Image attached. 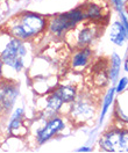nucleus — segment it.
I'll use <instances>...</instances> for the list:
<instances>
[{"label":"nucleus","mask_w":128,"mask_h":153,"mask_svg":"<svg viewBox=\"0 0 128 153\" xmlns=\"http://www.w3.org/2000/svg\"><path fill=\"white\" fill-rule=\"evenodd\" d=\"M19 93L18 86L8 80L0 81V114H6L14 105Z\"/></svg>","instance_id":"obj_5"},{"label":"nucleus","mask_w":128,"mask_h":153,"mask_svg":"<svg viewBox=\"0 0 128 153\" xmlns=\"http://www.w3.org/2000/svg\"><path fill=\"white\" fill-rule=\"evenodd\" d=\"M1 67H2V59H1V56H0V78H1Z\"/></svg>","instance_id":"obj_21"},{"label":"nucleus","mask_w":128,"mask_h":153,"mask_svg":"<svg viewBox=\"0 0 128 153\" xmlns=\"http://www.w3.org/2000/svg\"><path fill=\"white\" fill-rule=\"evenodd\" d=\"M46 26V20L41 15L25 13L18 18V21L12 25L10 33L19 39H27L39 34Z\"/></svg>","instance_id":"obj_1"},{"label":"nucleus","mask_w":128,"mask_h":153,"mask_svg":"<svg viewBox=\"0 0 128 153\" xmlns=\"http://www.w3.org/2000/svg\"><path fill=\"white\" fill-rule=\"evenodd\" d=\"M90 151V147H82V149H79L78 152H89Z\"/></svg>","instance_id":"obj_20"},{"label":"nucleus","mask_w":128,"mask_h":153,"mask_svg":"<svg viewBox=\"0 0 128 153\" xmlns=\"http://www.w3.org/2000/svg\"><path fill=\"white\" fill-rule=\"evenodd\" d=\"M120 16H121V20H122V26H124V28H125V30H126V33H127V35H128V21H127V19H126V16H125V14H124V13H121V14H120Z\"/></svg>","instance_id":"obj_18"},{"label":"nucleus","mask_w":128,"mask_h":153,"mask_svg":"<svg viewBox=\"0 0 128 153\" xmlns=\"http://www.w3.org/2000/svg\"><path fill=\"white\" fill-rule=\"evenodd\" d=\"M64 126V123L61 118H52L50 120L47 124L43 126V129H41L37 134V140L39 143H44L46 140H48L50 137H52L56 132H58L59 130H62Z\"/></svg>","instance_id":"obj_7"},{"label":"nucleus","mask_w":128,"mask_h":153,"mask_svg":"<svg viewBox=\"0 0 128 153\" xmlns=\"http://www.w3.org/2000/svg\"><path fill=\"white\" fill-rule=\"evenodd\" d=\"M22 114H23V110L22 109H18L15 111V114L13 116L12 121H10V130L13 131L14 129H18L21 124V117H22Z\"/></svg>","instance_id":"obj_16"},{"label":"nucleus","mask_w":128,"mask_h":153,"mask_svg":"<svg viewBox=\"0 0 128 153\" xmlns=\"http://www.w3.org/2000/svg\"><path fill=\"white\" fill-rule=\"evenodd\" d=\"M90 50L89 49H84L82 51H79L78 53L73 57V66L78 67V66H84L86 65L88 60H89L90 56Z\"/></svg>","instance_id":"obj_13"},{"label":"nucleus","mask_w":128,"mask_h":153,"mask_svg":"<svg viewBox=\"0 0 128 153\" xmlns=\"http://www.w3.org/2000/svg\"><path fill=\"white\" fill-rule=\"evenodd\" d=\"M120 64H121V59L117 53L112 55V68H111V79L112 81H115L119 76V71H120Z\"/></svg>","instance_id":"obj_14"},{"label":"nucleus","mask_w":128,"mask_h":153,"mask_svg":"<svg viewBox=\"0 0 128 153\" xmlns=\"http://www.w3.org/2000/svg\"><path fill=\"white\" fill-rule=\"evenodd\" d=\"M112 1H113V4L117 6V8L120 10L121 6H122V0H112Z\"/></svg>","instance_id":"obj_19"},{"label":"nucleus","mask_w":128,"mask_h":153,"mask_svg":"<svg viewBox=\"0 0 128 153\" xmlns=\"http://www.w3.org/2000/svg\"><path fill=\"white\" fill-rule=\"evenodd\" d=\"M83 19H85V18H84L82 8H76V10H71L69 13L61 14L56 19L52 20L51 23H50V30L52 33L61 34L64 30L73 27L77 22L82 21Z\"/></svg>","instance_id":"obj_4"},{"label":"nucleus","mask_w":128,"mask_h":153,"mask_svg":"<svg viewBox=\"0 0 128 153\" xmlns=\"http://www.w3.org/2000/svg\"><path fill=\"white\" fill-rule=\"evenodd\" d=\"M57 95L61 97L63 102H69L72 101L76 97V89L72 86H62L55 92Z\"/></svg>","instance_id":"obj_9"},{"label":"nucleus","mask_w":128,"mask_h":153,"mask_svg":"<svg viewBox=\"0 0 128 153\" xmlns=\"http://www.w3.org/2000/svg\"><path fill=\"white\" fill-rule=\"evenodd\" d=\"M93 102L88 96H78L72 105L71 114L75 118L79 121H86L91 116H93Z\"/></svg>","instance_id":"obj_6"},{"label":"nucleus","mask_w":128,"mask_h":153,"mask_svg":"<svg viewBox=\"0 0 128 153\" xmlns=\"http://www.w3.org/2000/svg\"><path fill=\"white\" fill-rule=\"evenodd\" d=\"M94 37V30L91 28L82 29L78 35V41L80 45H86L90 42H92V39Z\"/></svg>","instance_id":"obj_12"},{"label":"nucleus","mask_w":128,"mask_h":153,"mask_svg":"<svg viewBox=\"0 0 128 153\" xmlns=\"http://www.w3.org/2000/svg\"><path fill=\"white\" fill-rule=\"evenodd\" d=\"M100 146L109 152H128V131H109L100 139Z\"/></svg>","instance_id":"obj_3"},{"label":"nucleus","mask_w":128,"mask_h":153,"mask_svg":"<svg viewBox=\"0 0 128 153\" xmlns=\"http://www.w3.org/2000/svg\"><path fill=\"white\" fill-rule=\"evenodd\" d=\"M26 55V49L25 45L22 44L21 39L14 37L12 38L10 42L7 43V45L1 52V59L2 63L13 67L14 70L20 71L23 65V60L22 58Z\"/></svg>","instance_id":"obj_2"},{"label":"nucleus","mask_w":128,"mask_h":153,"mask_svg":"<svg viewBox=\"0 0 128 153\" xmlns=\"http://www.w3.org/2000/svg\"><path fill=\"white\" fill-rule=\"evenodd\" d=\"M84 18H90V19H99L101 18V10L98 5L90 2L84 8H82Z\"/></svg>","instance_id":"obj_10"},{"label":"nucleus","mask_w":128,"mask_h":153,"mask_svg":"<svg viewBox=\"0 0 128 153\" xmlns=\"http://www.w3.org/2000/svg\"><path fill=\"white\" fill-rule=\"evenodd\" d=\"M127 84H128L127 78H121L120 81H119L118 86H117V88H115V91H117V92H122V91L125 89V87L127 86Z\"/></svg>","instance_id":"obj_17"},{"label":"nucleus","mask_w":128,"mask_h":153,"mask_svg":"<svg viewBox=\"0 0 128 153\" xmlns=\"http://www.w3.org/2000/svg\"><path fill=\"white\" fill-rule=\"evenodd\" d=\"M125 70H126V71H128V60L126 62V64H125Z\"/></svg>","instance_id":"obj_22"},{"label":"nucleus","mask_w":128,"mask_h":153,"mask_svg":"<svg viewBox=\"0 0 128 153\" xmlns=\"http://www.w3.org/2000/svg\"><path fill=\"white\" fill-rule=\"evenodd\" d=\"M63 103V101L61 100V97H59L56 93H54L52 95L49 97V100H48V105H47V111L50 113V114H54V113H56L57 110H58L59 108H61V105Z\"/></svg>","instance_id":"obj_11"},{"label":"nucleus","mask_w":128,"mask_h":153,"mask_svg":"<svg viewBox=\"0 0 128 153\" xmlns=\"http://www.w3.org/2000/svg\"><path fill=\"white\" fill-rule=\"evenodd\" d=\"M114 92H115V89L114 88H111L109 91V93H107V95L105 97V102H104V107H103V111H101V116H100V123L103 122V120H104V117H105V115L107 113V110H109V105L112 103V101H113V96H114Z\"/></svg>","instance_id":"obj_15"},{"label":"nucleus","mask_w":128,"mask_h":153,"mask_svg":"<svg viewBox=\"0 0 128 153\" xmlns=\"http://www.w3.org/2000/svg\"><path fill=\"white\" fill-rule=\"evenodd\" d=\"M126 36H127V33L124 28L122 23L121 22H114L111 27V33H109L111 41L117 45H121L124 43Z\"/></svg>","instance_id":"obj_8"}]
</instances>
